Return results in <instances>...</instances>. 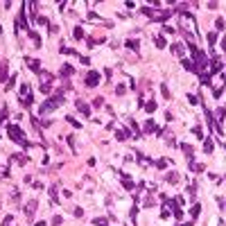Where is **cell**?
Returning a JSON list of instances; mask_svg holds the SVG:
<instances>
[{
    "label": "cell",
    "mask_w": 226,
    "mask_h": 226,
    "mask_svg": "<svg viewBox=\"0 0 226 226\" xmlns=\"http://www.w3.org/2000/svg\"><path fill=\"white\" fill-rule=\"evenodd\" d=\"M20 104H23V106H25V109H30L32 104H34V95H32V93H30V95L20 97Z\"/></svg>",
    "instance_id": "30bf717a"
},
{
    "label": "cell",
    "mask_w": 226,
    "mask_h": 226,
    "mask_svg": "<svg viewBox=\"0 0 226 226\" xmlns=\"http://www.w3.org/2000/svg\"><path fill=\"white\" fill-rule=\"evenodd\" d=\"M25 95H30V86L23 84V86H20V97H25Z\"/></svg>",
    "instance_id": "83f0119b"
},
{
    "label": "cell",
    "mask_w": 226,
    "mask_h": 226,
    "mask_svg": "<svg viewBox=\"0 0 226 226\" xmlns=\"http://www.w3.org/2000/svg\"><path fill=\"white\" fill-rule=\"evenodd\" d=\"M102 104H104V97H95V100H93V106L95 109H100Z\"/></svg>",
    "instance_id": "1f68e13d"
},
{
    "label": "cell",
    "mask_w": 226,
    "mask_h": 226,
    "mask_svg": "<svg viewBox=\"0 0 226 226\" xmlns=\"http://www.w3.org/2000/svg\"><path fill=\"white\" fill-rule=\"evenodd\" d=\"M75 106H77V111L82 113V115H86V118H91V106L86 102H82V100H75Z\"/></svg>",
    "instance_id": "5b68a950"
},
{
    "label": "cell",
    "mask_w": 226,
    "mask_h": 226,
    "mask_svg": "<svg viewBox=\"0 0 226 226\" xmlns=\"http://www.w3.org/2000/svg\"><path fill=\"white\" fill-rule=\"evenodd\" d=\"M174 217H176V219L183 217V210H181V208H174Z\"/></svg>",
    "instance_id": "60d3db41"
},
{
    "label": "cell",
    "mask_w": 226,
    "mask_h": 226,
    "mask_svg": "<svg viewBox=\"0 0 226 226\" xmlns=\"http://www.w3.org/2000/svg\"><path fill=\"white\" fill-rule=\"evenodd\" d=\"M192 131H195V136H197V138H201V140L206 138V136H204V131H201V127H195Z\"/></svg>",
    "instance_id": "f546056e"
},
{
    "label": "cell",
    "mask_w": 226,
    "mask_h": 226,
    "mask_svg": "<svg viewBox=\"0 0 226 226\" xmlns=\"http://www.w3.org/2000/svg\"><path fill=\"white\" fill-rule=\"evenodd\" d=\"M72 36H75V39L79 41V39H84L86 34H84V30H82V27H75V30H72Z\"/></svg>",
    "instance_id": "ffe728a7"
},
{
    "label": "cell",
    "mask_w": 226,
    "mask_h": 226,
    "mask_svg": "<svg viewBox=\"0 0 226 226\" xmlns=\"http://www.w3.org/2000/svg\"><path fill=\"white\" fill-rule=\"evenodd\" d=\"M66 120H68V122H70V124H75V127H77V129H79V127H82V124H79V122H77V120H75V118H72V115H66Z\"/></svg>",
    "instance_id": "e575fe53"
},
{
    "label": "cell",
    "mask_w": 226,
    "mask_h": 226,
    "mask_svg": "<svg viewBox=\"0 0 226 226\" xmlns=\"http://www.w3.org/2000/svg\"><path fill=\"white\" fill-rule=\"evenodd\" d=\"M204 152H206V154H210V152H213V140H210L208 136L204 138Z\"/></svg>",
    "instance_id": "2e32d148"
},
{
    "label": "cell",
    "mask_w": 226,
    "mask_h": 226,
    "mask_svg": "<svg viewBox=\"0 0 226 226\" xmlns=\"http://www.w3.org/2000/svg\"><path fill=\"white\" fill-rule=\"evenodd\" d=\"M188 102H190V104H197V102H199V100H197L195 95H188Z\"/></svg>",
    "instance_id": "bcb514c9"
},
{
    "label": "cell",
    "mask_w": 226,
    "mask_h": 226,
    "mask_svg": "<svg viewBox=\"0 0 226 226\" xmlns=\"http://www.w3.org/2000/svg\"><path fill=\"white\" fill-rule=\"evenodd\" d=\"M50 32H52V34H57V32H59V25H54V23H50Z\"/></svg>",
    "instance_id": "b9f144b4"
},
{
    "label": "cell",
    "mask_w": 226,
    "mask_h": 226,
    "mask_svg": "<svg viewBox=\"0 0 226 226\" xmlns=\"http://www.w3.org/2000/svg\"><path fill=\"white\" fill-rule=\"evenodd\" d=\"M68 145H70L72 152H77V145H75V138H72V136H68Z\"/></svg>",
    "instance_id": "d590c367"
},
{
    "label": "cell",
    "mask_w": 226,
    "mask_h": 226,
    "mask_svg": "<svg viewBox=\"0 0 226 226\" xmlns=\"http://www.w3.org/2000/svg\"><path fill=\"white\" fill-rule=\"evenodd\" d=\"M145 131H156V124H154V120H147V122H145Z\"/></svg>",
    "instance_id": "603a6c76"
},
{
    "label": "cell",
    "mask_w": 226,
    "mask_h": 226,
    "mask_svg": "<svg viewBox=\"0 0 226 226\" xmlns=\"http://www.w3.org/2000/svg\"><path fill=\"white\" fill-rule=\"evenodd\" d=\"M0 34H2V27H0Z\"/></svg>",
    "instance_id": "681fc988"
},
{
    "label": "cell",
    "mask_w": 226,
    "mask_h": 226,
    "mask_svg": "<svg viewBox=\"0 0 226 226\" xmlns=\"http://www.w3.org/2000/svg\"><path fill=\"white\" fill-rule=\"evenodd\" d=\"M224 206H226V201H224Z\"/></svg>",
    "instance_id": "f907efd6"
},
{
    "label": "cell",
    "mask_w": 226,
    "mask_h": 226,
    "mask_svg": "<svg viewBox=\"0 0 226 226\" xmlns=\"http://www.w3.org/2000/svg\"><path fill=\"white\" fill-rule=\"evenodd\" d=\"M93 224L95 226H109V219L106 217H97V219H93Z\"/></svg>",
    "instance_id": "44dd1931"
},
{
    "label": "cell",
    "mask_w": 226,
    "mask_h": 226,
    "mask_svg": "<svg viewBox=\"0 0 226 226\" xmlns=\"http://www.w3.org/2000/svg\"><path fill=\"white\" fill-rule=\"evenodd\" d=\"M154 206V199L152 197H147V199H145V208H152Z\"/></svg>",
    "instance_id": "ab89813d"
},
{
    "label": "cell",
    "mask_w": 226,
    "mask_h": 226,
    "mask_svg": "<svg viewBox=\"0 0 226 226\" xmlns=\"http://www.w3.org/2000/svg\"><path fill=\"white\" fill-rule=\"evenodd\" d=\"M124 91H127V88H124L122 84H118V86H115V95H118V97H120V95H124Z\"/></svg>",
    "instance_id": "f1b7e54d"
},
{
    "label": "cell",
    "mask_w": 226,
    "mask_h": 226,
    "mask_svg": "<svg viewBox=\"0 0 226 226\" xmlns=\"http://www.w3.org/2000/svg\"><path fill=\"white\" fill-rule=\"evenodd\" d=\"M7 75H9V63L7 61H0V82H7Z\"/></svg>",
    "instance_id": "52a82bcc"
},
{
    "label": "cell",
    "mask_w": 226,
    "mask_h": 226,
    "mask_svg": "<svg viewBox=\"0 0 226 226\" xmlns=\"http://www.w3.org/2000/svg\"><path fill=\"white\" fill-rule=\"evenodd\" d=\"M115 138H118V140H127V138H129V131H118V134H115Z\"/></svg>",
    "instance_id": "cb8c5ba5"
},
{
    "label": "cell",
    "mask_w": 226,
    "mask_h": 226,
    "mask_svg": "<svg viewBox=\"0 0 226 226\" xmlns=\"http://www.w3.org/2000/svg\"><path fill=\"white\" fill-rule=\"evenodd\" d=\"M39 88H41V93H50V82H43V84H39Z\"/></svg>",
    "instance_id": "d4e9b609"
},
{
    "label": "cell",
    "mask_w": 226,
    "mask_h": 226,
    "mask_svg": "<svg viewBox=\"0 0 226 226\" xmlns=\"http://www.w3.org/2000/svg\"><path fill=\"white\" fill-rule=\"evenodd\" d=\"M165 165H167V161H165V158H158V161H156V167H161V170H163Z\"/></svg>",
    "instance_id": "74e56055"
},
{
    "label": "cell",
    "mask_w": 226,
    "mask_h": 226,
    "mask_svg": "<svg viewBox=\"0 0 226 226\" xmlns=\"http://www.w3.org/2000/svg\"><path fill=\"white\" fill-rule=\"evenodd\" d=\"M11 161H16L18 165H25L30 158H27V156H23V154H11Z\"/></svg>",
    "instance_id": "7c38bea8"
},
{
    "label": "cell",
    "mask_w": 226,
    "mask_h": 226,
    "mask_svg": "<svg viewBox=\"0 0 226 226\" xmlns=\"http://www.w3.org/2000/svg\"><path fill=\"white\" fill-rule=\"evenodd\" d=\"M145 111H147V113H154V111H156V102H154V100L145 102Z\"/></svg>",
    "instance_id": "e0dca14e"
},
{
    "label": "cell",
    "mask_w": 226,
    "mask_h": 226,
    "mask_svg": "<svg viewBox=\"0 0 226 226\" xmlns=\"http://www.w3.org/2000/svg\"><path fill=\"white\" fill-rule=\"evenodd\" d=\"M161 93H163L165 100H170V91H167V86H161Z\"/></svg>",
    "instance_id": "8d00e7d4"
},
{
    "label": "cell",
    "mask_w": 226,
    "mask_h": 226,
    "mask_svg": "<svg viewBox=\"0 0 226 226\" xmlns=\"http://www.w3.org/2000/svg\"><path fill=\"white\" fill-rule=\"evenodd\" d=\"M7 131H9V136H11V140H14V143L23 145V147H30V143L25 140V134L20 131L18 124H7Z\"/></svg>",
    "instance_id": "3957f363"
},
{
    "label": "cell",
    "mask_w": 226,
    "mask_h": 226,
    "mask_svg": "<svg viewBox=\"0 0 226 226\" xmlns=\"http://www.w3.org/2000/svg\"><path fill=\"white\" fill-rule=\"evenodd\" d=\"M127 48L134 50V52H138V50H140V43H138L136 39H129V41H127Z\"/></svg>",
    "instance_id": "9a60e30c"
},
{
    "label": "cell",
    "mask_w": 226,
    "mask_h": 226,
    "mask_svg": "<svg viewBox=\"0 0 226 226\" xmlns=\"http://www.w3.org/2000/svg\"><path fill=\"white\" fill-rule=\"evenodd\" d=\"M224 79H226V70H224Z\"/></svg>",
    "instance_id": "c3c4849f"
},
{
    "label": "cell",
    "mask_w": 226,
    "mask_h": 226,
    "mask_svg": "<svg viewBox=\"0 0 226 226\" xmlns=\"http://www.w3.org/2000/svg\"><path fill=\"white\" fill-rule=\"evenodd\" d=\"M208 43H210V48L217 43V34H215V32H210V34H208Z\"/></svg>",
    "instance_id": "484cf974"
},
{
    "label": "cell",
    "mask_w": 226,
    "mask_h": 226,
    "mask_svg": "<svg viewBox=\"0 0 226 226\" xmlns=\"http://www.w3.org/2000/svg\"><path fill=\"white\" fill-rule=\"evenodd\" d=\"M97 84H100V72L88 70V75H86V86H88V88H95Z\"/></svg>",
    "instance_id": "277c9868"
},
{
    "label": "cell",
    "mask_w": 226,
    "mask_h": 226,
    "mask_svg": "<svg viewBox=\"0 0 226 226\" xmlns=\"http://www.w3.org/2000/svg\"><path fill=\"white\" fill-rule=\"evenodd\" d=\"M86 43H88V48H95V39L88 36V39H86Z\"/></svg>",
    "instance_id": "ee69618b"
},
{
    "label": "cell",
    "mask_w": 226,
    "mask_h": 226,
    "mask_svg": "<svg viewBox=\"0 0 226 226\" xmlns=\"http://www.w3.org/2000/svg\"><path fill=\"white\" fill-rule=\"evenodd\" d=\"M36 206H39V204H36V199H32V201H27V206H25V215H27V217H30V219L34 217V213H36Z\"/></svg>",
    "instance_id": "8992f818"
},
{
    "label": "cell",
    "mask_w": 226,
    "mask_h": 226,
    "mask_svg": "<svg viewBox=\"0 0 226 226\" xmlns=\"http://www.w3.org/2000/svg\"><path fill=\"white\" fill-rule=\"evenodd\" d=\"M36 23H39V25H48V27H50V23H48L45 16H36Z\"/></svg>",
    "instance_id": "4dcf8cb0"
},
{
    "label": "cell",
    "mask_w": 226,
    "mask_h": 226,
    "mask_svg": "<svg viewBox=\"0 0 226 226\" xmlns=\"http://www.w3.org/2000/svg\"><path fill=\"white\" fill-rule=\"evenodd\" d=\"M181 149H183V154H185V158H188V161H192V145H188V143H183V145H181Z\"/></svg>",
    "instance_id": "8fae6325"
},
{
    "label": "cell",
    "mask_w": 226,
    "mask_h": 226,
    "mask_svg": "<svg viewBox=\"0 0 226 226\" xmlns=\"http://www.w3.org/2000/svg\"><path fill=\"white\" fill-rule=\"evenodd\" d=\"M0 176H9V167H7V165L0 167Z\"/></svg>",
    "instance_id": "f35d334b"
},
{
    "label": "cell",
    "mask_w": 226,
    "mask_h": 226,
    "mask_svg": "<svg viewBox=\"0 0 226 226\" xmlns=\"http://www.w3.org/2000/svg\"><path fill=\"white\" fill-rule=\"evenodd\" d=\"M104 75H106V79H111V77H113V70H111V68H106V70H104Z\"/></svg>",
    "instance_id": "f6af8a7d"
},
{
    "label": "cell",
    "mask_w": 226,
    "mask_h": 226,
    "mask_svg": "<svg viewBox=\"0 0 226 226\" xmlns=\"http://www.w3.org/2000/svg\"><path fill=\"white\" fill-rule=\"evenodd\" d=\"M154 41H156V45H158V48H165V39L161 36V34H158V36H154Z\"/></svg>",
    "instance_id": "4316f807"
},
{
    "label": "cell",
    "mask_w": 226,
    "mask_h": 226,
    "mask_svg": "<svg viewBox=\"0 0 226 226\" xmlns=\"http://www.w3.org/2000/svg\"><path fill=\"white\" fill-rule=\"evenodd\" d=\"M27 63H30V68L34 72H41V61H36V59H27Z\"/></svg>",
    "instance_id": "5bb4252c"
},
{
    "label": "cell",
    "mask_w": 226,
    "mask_h": 226,
    "mask_svg": "<svg viewBox=\"0 0 226 226\" xmlns=\"http://www.w3.org/2000/svg\"><path fill=\"white\" fill-rule=\"evenodd\" d=\"M72 213H75V217H82V215H84V210H82V208H75Z\"/></svg>",
    "instance_id": "7bdbcfd3"
},
{
    "label": "cell",
    "mask_w": 226,
    "mask_h": 226,
    "mask_svg": "<svg viewBox=\"0 0 226 226\" xmlns=\"http://www.w3.org/2000/svg\"><path fill=\"white\" fill-rule=\"evenodd\" d=\"M190 170H192V172H204V165H199V163H195V161H190Z\"/></svg>",
    "instance_id": "7402d4cb"
},
{
    "label": "cell",
    "mask_w": 226,
    "mask_h": 226,
    "mask_svg": "<svg viewBox=\"0 0 226 226\" xmlns=\"http://www.w3.org/2000/svg\"><path fill=\"white\" fill-rule=\"evenodd\" d=\"M199 213H201V206H199V204H195L192 208H190V215H192V219L199 217Z\"/></svg>",
    "instance_id": "ac0fdd59"
},
{
    "label": "cell",
    "mask_w": 226,
    "mask_h": 226,
    "mask_svg": "<svg viewBox=\"0 0 226 226\" xmlns=\"http://www.w3.org/2000/svg\"><path fill=\"white\" fill-rule=\"evenodd\" d=\"M72 72H75V66H70V63H63V66H61V70H59L61 77H70Z\"/></svg>",
    "instance_id": "ba28073f"
},
{
    "label": "cell",
    "mask_w": 226,
    "mask_h": 226,
    "mask_svg": "<svg viewBox=\"0 0 226 226\" xmlns=\"http://www.w3.org/2000/svg\"><path fill=\"white\" fill-rule=\"evenodd\" d=\"M176 226H192V222H185V224H176Z\"/></svg>",
    "instance_id": "7dc6e473"
},
{
    "label": "cell",
    "mask_w": 226,
    "mask_h": 226,
    "mask_svg": "<svg viewBox=\"0 0 226 226\" xmlns=\"http://www.w3.org/2000/svg\"><path fill=\"white\" fill-rule=\"evenodd\" d=\"M143 14L149 16V20H165L174 14V9H161V11H154L152 7H143Z\"/></svg>",
    "instance_id": "7a4b0ae2"
},
{
    "label": "cell",
    "mask_w": 226,
    "mask_h": 226,
    "mask_svg": "<svg viewBox=\"0 0 226 226\" xmlns=\"http://www.w3.org/2000/svg\"><path fill=\"white\" fill-rule=\"evenodd\" d=\"M172 52L179 54V57H183V54H185V48H183L181 43H172Z\"/></svg>",
    "instance_id": "4fadbf2b"
},
{
    "label": "cell",
    "mask_w": 226,
    "mask_h": 226,
    "mask_svg": "<svg viewBox=\"0 0 226 226\" xmlns=\"http://www.w3.org/2000/svg\"><path fill=\"white\" fill-rule=\"evenodd\" d=\"M165 181L167 183H176L179 181V174H176V172H170V174H165Z\"/></svg>",
    "instance_id": "d6986e66"
},
{
    "label": "cell",
    "mask_w": 226,
    "mask_h": 226,
    "mask_svg": "<svg viewBox=\"0 0 226 226\" xmlns=\"http://www.w3.org/2000/svg\"><path fill=\"white\" fill-rule=\"evenodd\" d=\"M63 104V93H57V95H52L50 100H45L41 106H39V113L45 115V113H50V111H54V109H59Z\"/></svg>",
    "instance_id": "6da1fadb"
},
{
    "label": "cell",
    "mask_w": 226,
    "mask_h": 226,
    "mask_svg": "<svg viewBox=\"0 0 226 226\" xmlns=\"http://www.w3.org/2000/svg\"><path fill=\"white\" fill-rule=\"evenodd\" d=\"M63 224V219L59 217V215H54V217H52V226H61Z\"/></svg>",
    "instance_id": "836d02e7"
},
{
    "label": "cell",
    "mask_w": 226,
    "mask_h": 226,
    "mask_svg": "<svg viewBox=\"0 0 226 226\" xmlns=\"http://www.w3.org/2000/svg\"><path fill=\"white\" fill-rule=\"evenodd\" d=\"M181 63H183V68H185V70L199 72V70H197V66H195V61H190V59H185V57H183V59H181Z\"/></svg>",
    "instance_id": "9c48e42d"
},
{
    "label": "cell",
    "mask_w": 226,
    "mask_h": 226,
    "mask_svg": "<svg viewBox=\"0 0 226 226\" xmlns=\"http://www.w3.org/2000/svg\"><path fill=\"white\" fill-rule=\"evenodd\" d=\"M215 30H217V32H222V30H224V20H222V18H217V20H215Z\"/></svg>",
    "instance_id": "d6a6232c"
}]
</instances>
